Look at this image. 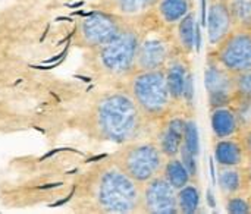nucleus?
Wrapping results in <instances>:
<instances>
[{
    "label": "nucleus",
    "mask_w": 251,
    "mask_h": 214,
    "mask_svg": "<svg viewBox=\"0 0 251 214\" xmlns=\"http://www.w3.org/2000/svg\"><path fill=\"white\" fill-rule=\"evenodd\" d=\"M200 188L199 182H190L178 190V209L179 214H196L200 209Z\"/></svg>",
    "instance_id": "obj_22"
},
{
    "label": "nucleus",
    "mask_w": 251,
    "mask_h": 214,
    "mask_svg": "<svg viewBox=\"0 0 251 214\" xmlns=\"http://www.w3.org/2000/svg\"><path fill=\"white\" fill-rule=\"evenodd\" d=\"M234 75H235V87H237L235 101H251V69Z\"/></svg>",
    "instance_id": "obj_25"
},
{
    "label": "nucleus",
    "mask_w": 251,
    "mask_h": 214,
    "mask_svg": "<svg viewBox=\"0 0 251 214\" xmlns=\"http://www.w3.org/2000/svg\"><path fill=\"white\" fill-rule=\"evenodd\" d=\"M235 22L225 0H212L207 12V40L210 47L221 43L232 29Z\"/></svg>",
    "instance_id": "obj_13"
},
{
    "label": "nucleus",
    "mask_w": 251,
    "mask_h": 214,
    "mask_svg": "<svg viewBox=\"0 0 251 214\" xmlns=\"http://www.w3.org/2000/svg\"><path fill=\"white\" fill-rule=\"evenodd\" d=\"M182 53L178 47L174 26L162 24L153 9L146 15V26L141 35L135 71L163 69L176 54Z\"/></svg>",
    "instance_id": "obj_6"
},
{
    "label": "nucleus",
    "mask_w": 251,
    "mask_h": 214,
    "mask_svg": "<svg viewBox=\"0 0 251 214\" xmlns=\"http://www.w3.org/2000/svg\"><path fill=\"white\" fill-rule=\"evenodd\" d=\"M235 26L251 25V0H225Z\"/></svg>",
    "instance_id": "obj_23"
},
{
    "label": "nucleus",
    "mask_w": 251,
    "mask_h": 214,
    "mask_svg": "<svg viewBox=\"0 0 251 214\" xmlns=\"http://www.w3.org/2000/svg\"><path fill=\"white\" fill-rule=\"evenodd\" d=\"M82 201L91 213L140 214L141 185L107 159L96 165L85 178Z\"/></svg>",
    "instance_id": "obj_2"
},
{
    "label": "nucleus",
    "mask_w": 251,
    "mask_h": 214,
    "mask_svg": "<svg viewBox=\"0 0 251 214\" xmlns=\"http://www.w3.org/2000/svg\"><path fill=\"white\" fill-rule=\"evenodd\" d=\"M179 214L178 190L163 175H159L141 185V213Z\"/></svg>",
    "instance_id": "obj_11"
},
{
    "label": "nucleus",
    "mask_w": 251,
    "mask_h": 214,
    "mask_svg": "<svg viewBox=\"0 0 251 214\" xmlns=\"http://www.w3.org/2000/svg\"><path fill=\"white\" fill-rule=\"evenodd\" d=\"M191 10L193 0H157L153 7L157 19L168 26H175Z\"/></svg>",
    "instance_id": "obj_18"
},
{
    "label": "nucleus",
    "mask_w": 251,
    "mask_h": 214,
    "mask_svg": "<svg viewBox=\"0 0 251 214\" xmlns=\"http://www.w3.org/2000/svg\"><path fill=\"white\" fill-rule=\"evenodd\" d=\"M240 135H241V138H243V141H244V145H246V148H247L249 156L251 157V125L250 126H247L246 129H243Z\"/></svg>",
    "instance_id": "obj_26"
},
{
    "label": "nucleus",
    "mask_w": 251,
    "mask_h": 214,
    "mask_svg": "<svg viewBox=\"0 0 251 214\" xmlns=\"http://www.w3.org/2000/svg\"><path fill=\"white\" fill-rule=\"evenodd\" d=\"M210 126L215 140L234 137L241 134L243 131L240 118L232 106H225L210 110Z\"/></svg>",
    "instance_id": "obj_16"
},
{
    "label": "nucleus",
    "mask_w": 251,
    "mask_h": 214,
    "mask_svg": "<svg viewBox=\"0 0 251 214\" xmlns=\"http://www.w3.org/2000/svg\"><path fill=\"white\" fill-rule=\"evenodd\" d=\"M225 200V212L229 214H251V192H240Z\"/></svg>",
    "instance_id": "obj_24"
},
{
    "label": "nucleus",
    "mask_w": 251,
    "mask_h": 214,
    "mask_svg": "<svg viewBox=\"0 0 251 214\" xmlns=\"http://www.w3.org/2000/svg\"><path fill=\"white\" fill-rule=\"evenodd\" d=\"M87 128L99 141L122 145L141 137L153 135V126L122 85L99 93L87 112Z\"/></svg>",
    "instance_id": "obj_1"
},
{
    "label": "nucleus",
    "mask_w": 251,
    "mask_h": 214,
    "mask_svg": "<svg viewBox=\"0 0 251 214\" xmlns=\"http://www.w3.org/2000/svg\"><path fill=\"white\" fill-rule=\"evenodd\" d=\"M213 156L218 166H226V167L246 166V163L250 159L240 134L234 137L216 140L213 144Z\"/></svg>",
    "instance_id": "obj_14"
},
{
    "label": "nucleus",
    "mask_w": 251,
    "mask_h": 214,
    "mask_svg": "<svg viewBox=\"0 0 251 214\" xmlns=\"http://www.w3.org/2000/svg\"><path fill=\"white\" fill-rule=\"evenodd\" d=\"M157 0H100L101 10L116 13L124 18H138L150 12Z\"/></svg>",
    "instance_id": "obj_19"
},
{
    "label": "nucleus",
    "mask_w": 251,
    "mask_h": 214,
    "mask_svg": "<svg viewBox=\"0 0 251 214\" xmlns=\"http://www.w3.org/2000/svg\"><path fill=\"white\" fill-rule=\"evenodd\" d=\"M163 69L171 95L178 109L188 115H194V72L191 56L179 53Z\"/></svg>",
    "instance_id": "obj_9"
},
{
    "label": "nucleus",
    "mask_w": 251,
    "mask_h": 214,
    "mask_svg": "<svg viewBox=\"0 0 251 214\" xmlns=\"http://www.w3.org/2000/svg\"><path fill=\"white\" fill-rule=\"evenodd\" d=\"M204 87L207 94L209 110L232 106V103L235 101V95H237L235 75L209 57H206Z\"/></svg>",
    "instance_id": "obj_10"
},
{
    "label": "nucleus",
    "mask_w": 251,
    "mask_h": 214,
    "mask_svg": "<svg viewBox=\"0 0 251 214\" xmlns=\"http://www.w3.org/2000/svg\"><path fill=\"white\" fill-rule=\"evenodd\" d=\"M109 159L140 185L162 175L166 162V157L153 135L141 137L119 145Z\"/></svg>",
    "instance_id": "obj_5"
},
{
    "label": "nucleus",
    "mask_w": 251,
    "mask_h": 214,
    "mask_svg": "<svg viewBox=\"0 0 251 214\" xmlns=\"http://www.w3.org/2000/svg\"><path fill=\"white\" fill-rule=\"evenodd\" d=\"M162 175L176 190H181L187 184L194 182L190 170L187 169V166L184 165V162H182V159L179 156L166 159L165 166H163V170H162Z\"/></svg>",
    "instance_id": "obj_21"
},
{
    "label": "nucleus",
    "mask_w": 251,
    "mask_h": 214,
    "mask_svg": "<svg viewBox=\"0 0 251 214\" xmlns=\"http://www.w3.org/2000/svg\"><path fill=\"white\" fill-rule=\"evenodd\" d=\"M206 57L232 73L251 69V25L235 26L221 43L209 48Z\"/></svg>",
    "instance_id": "obj_8"
},
{
    "label": "nucleus",
    "mask_w": 251,
    "mask_h": 214,
    "mask_svg": "<svg viewBox=\"0 0 251 214\" xmlns=\"http://www.w3.org/2000/svg\"><path fill=\"white\" fill-rule=\"evenodd\" d=\"M174 31L179 50L191 56L196 48V37H197V19L194 10H191L187 16H184L174 26Z\"/></svg>",
    "instance_id": "obj_20"
},
{
    "label": "nucleus",
    "mask_w": 251,
    "mask_h": 214,
    "mask_svg": "<svg viewBox=\"0 0 251 214\" xmlns=\"http://www.w3.org/2000/svg\"><path fill=\"white\" fill-rule=\"evenodd\" d=\"M246 175H247V185H249V192H251V157L249 159V162L244 166Z\"/></svg>",
    "instance_id": "obj_27"
},
{
    "label": "nucleus",
    "mask_w": 251,
    "mask_h": 214,
    "mask_svg": "<svg viewBox=\"0 0 251 214\" xmlns=\"http://www.w3.org/2000/svg\"><path fill=\"white\" fill-rule=\"evenodd\" d=\"M218 187L224 198L240 192H249L247 175L244 166H238V167L218 166Z\"/></svg>",
    "instance_id": "obj_17"
},
{
    "label": "nucleus",
    "mask_w": 251,
    "mask_h": 214,
    "mask_svg": "<svg viewBox=\"0 0 251 214\" xmlns=\"http://www.w3.org/2000/svg\"><path fill=\"white\" fill-rule=\"evenodd\" d=\"M132 18L97 9L82 16L75 28V43L87 50H93L118 35Z\"/></svg>",
    "instance_id": "obj_7"
},
{
    "label": "nucleus",
    "mask_w": 251,
    "mask_h": 214,
    "mask_svg": "<svg viewBox=\"0 0 251 214\" xmlns=\"http://www.w3.org/2000/svg\"><path fill=\"white\" fill-rule=\"evenodd\" d=\"M188 113L178 110L163 119L154 129V140L157 141L162 153L166 159L176 157L181 153V147L185 135V125L188 119Z\"/></svg>",
    "instance_id": "obj_12"
},
{
    "label": "nucleus",
    "mask_w": 251,
    "mask_h": 214,
    "mask_svg": "<svg viewBox=\"0 0 251 214\" xmlns=\"http://www.w3.org/2000/svg\"><path fill=\"white\" fill-rule=\"evenodd\" d=\"M199 154H200L199 128H197V122L194 119V115H191L187 119L185 135H184V143L181 147L179 157L182 159L184 165L190 170L194 182H199Z\"/></svg>",
    "instance_id": "obj_15"
},
{
    "label": "nucleus",
    "mask_w": 251,
    "mask_h": 214,
    "mask_svg": "<svg viewBox=\"0 0 251 214\" xmlns=\"http://www.w3.org/2000/svg\"><path fill=\"white\" fill-rule=\"evenodd\" d=\"M119 85L129 93L141 113L153 126H157L169 115L181 110L171 95L165 69L134 71Z\"/></svg>",
    "instance_id": "obj_4"
},
{
    "label": "nucleus",
    "mask_w": 251,
    "mask_h": 214,
    "mask_svg": "<svg viewBox=\"0 0 251 214\" xmlns=\"http://www.w3.org/2000/svg\"><path fill=\"white\" fill-rule=\"evenodd\" d=\"M146 15L132 18L110 41L88 50L93 71L112 85L121 84L135 71Z\"/></svg>",
    "instance_id": "obj_3"
}]
</instances>
